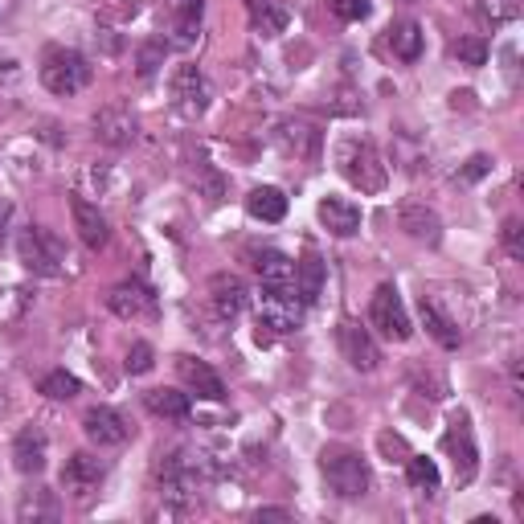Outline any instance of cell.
<instances>
[{
    "mask_svg": "<svg viewBox=\"0 0 524 524\" xmlns=\"http://www.w3.org/2000/svg\"><path fill=\"white\" fill-rule=\"evenodd\" d=\"M303 308L308 303L299 299V291L291 283L279 287H262V308H258V344H271L283 332H295L303 324Z\"/></svg>",
    "mask_w": 524,
    "mask_h": 524,
    "instance_id": "6da1fadb",
    "label": "cell"
},
{
    "mask_svg": "<svg viewBox=\"0 0 524 524\" xmlns=\"http://www.w3.org/2000/svg\"><path fill=\"white\" fill-rule=\"evenodd\" d=\"M17 258H21V267L41 275V279H62L66 275V246L58 234H50L46 226H25L17 234Z\"/></svg>",
    "mask_w": 524,
    "mask_h": 524,
    "instance_id": "7a4b0ae2",
    "label": "cell"
},
{
    "mask_svg": "<svg viewBox=\"0 0 524 524\" xmlns=\"http://www.w3.org/2000/svg\"><path fill=\"white\" fill-rule=\"evenodd\" d=\"M320 471L328 479V488L340 500H357L369 492V463L361 459V451H348V447H324L320 455Z\"/></svg>",
    "mask_w": 524,
    "mask_h": 524,
    "instance_id": "3957f363",
    "label": "cell"
},
{
    "mask_svg": "<svg viewBox=\"0 0 524 524\" xmlns=\"http://www.w3.org/2000/svg\"><path fill=\"white\" fill-rule=\"evenodd\" d=\"M41 82H46L50 95H78L86 82H91V62H86L78 50H66V46H50L41 54Z\"/></svg>",
    "mask_w": 524,
    "mask_h": 524,
    "instance_id": "277c9868",
    "label": "cell"
},
{
    "mask_svg": "<svg viewBox=\"0 0 524 524\" xmlns=\"http://www.w3.org/2000/svg\"><path fill=\"white\" fill-rule=\"evenodd\" d=\"M340 172L353 181L361 193H381L385 189V164L369 140H344L340 144Z\"/></svg>",
    "mask_w": 524,
    "mask_h": 524,
    "instance_id": "5b68a950",
    "label": "cell"
},
{
    "mask_svg": "<svg viewBox=\"0 0 524 524\" xmlns=\"http://www.w3.org/2000/svg\"><path fill=\"white\" fill-rule=\"evenodd\" d=\"M369 324H373L385 340H410V336H414V324H410V312H406L398 287L381 283V287L373 291V299H369Z\"/></svg>",
    "mask_w": 524,
    "mask_h": 524,
    "instance_id": "8992f818",
    "label": "cell"
},
{
    "mask_svg": "<svg viewBox=\"0 0 524 524\" xmlns=\"http://www.w3.org/2000/svg\"><path fill=\"white\" fill-rule=\"evenodd\" d=\"M443 451H447L451 463H455V479H459V484H471L475 471H479V447H475L471 414H467V410H455V414H451L447 434H443Z\"/></svg>",
    "mask_w": 524,
    "mask_h": 524,
    "instance_id": "52a82bcc",
    "label": "cell"
},
{
    "mask_svg": "<svg viewBox=\"0 0 524 524\" xmlns=\"http://www.w3.org/2000/svg\"><path fill=\"white\" fill-rule=\"evenodd\" d=\"M107 308L119 316V320H152L160 312V303H156V291L140 279H123L107 291Z\"/></svg>",
    "mask_w": 524,
    "mask_h": 524,
    "instance_id": "ba28073f",
    "label": "cell"
},
{
    "mask_svg": "<svg viewBox=\"0 0 524 524\" xmlns=\"http://www.w3.org/2000/svg\"><path fill=\"white\" fill-rule=\"evenodd\" d=\"M140 136V119L131 115V107L123 103H107L103 111H95V140L107 144V148H127L136 144Z\"/></svg>",
    "mask_w": 524,
    "mask_h": 524,
    "instance_id": "9c48e42d",
    "label": "cell"
},
{
    "mask_svg": "<svg viewBox=\"0 0 524 524\" xmlns=\"http://www.w3.org/2000/svg\"><path fill=\"white\" fill-rule=\"evenodd\" d=\"M209 303H213V312L222 316V320H238L246 308H250V287L242 275L234 271H217L209 279Z\"/></svg>",
    "mask_w": 524,
    "mask_h": 524,
    "instance_id": "30bf717a",
    "label": "cell"
},
{
    "mask_svg": "<svg viewBox=\"0 0 524 524\" xmlns=\"http://www.w3.org/2000/svg\"><path fill=\"white\" fill-rule=\"evenodd\" d=\"M336 340H340V353H344V361L353 365V369H361V373H373L377 365H381V348L373 344V336L357 324V320H340V328H336Z\"/></svg>",
    "mask_w": 524,
    "mask_h": 524,
    "instance_id": "8fae6325",
    "label": "cell"
},
{
    "mask_svg": "<svg viewBox=\"0 0 524 524\" xmlns=\"http://www.w3.org/2000/svg\"><path fill=\"white\" fill-rule=\"evenodd\" d=\"M103 475H107V467H103L95 455L78 451V455H70L66 467H62V488H66L74 500H91V496L99 492V484H103Z\"/></svg>",
    "mask_w": 524,
    "mask_h": 524,
    "instance_id": "7c38bea8",
    "label": "cell"
},
{
    "mask_svg": "<svg viewBox=\"0 0 524 524\" xmlns=\"http://www.w3.org/2000/svg\"><path fill=\"white\" fill-rule=\"evenodd\" d=\"M82 430H86V439H91L95 447H119V443H127V434H131L127 418L119 410H111V406H91V410H86L82 414Z\"/></svg>",
    "mask_w": 524,
    "mask_h": 524,
    "instance_id": "4fadbf2b",
    "label": "cell"
},
{
    "mask_svg": "<svg viewBox=\"0 0 524 524\" xmlns=\"http://www.w3.org/2000/svg\"><path fill=\"white\" fill-rule=\"evenodd\" d=\"M50 463V439H46V430L41 426H25L17 430V439H13V467L21 475H41Z\"/></svg>",
    "mask_w": 524,
    "mask_h": 524,
    "instance_id": "5bb4252c",
    "label": "cell"
},
{
    "mask_svg": "<svg viewBox=\"0 0 524 524\" xmlns=\"http://www.w3.org/2000/svg\"><path fill=\"white\" fill-rule=\"evenodd\" d=\"M172 103L189 115H201L209 107V78L201 74V66H189V62L177 66V74H172Z\"/></svg>",
    "mask_w": 524,
    "mask_h": 524,
    "instance_id": "9a60e30c",
    "label": "cell"
},
{
    "mask_svg": "<svg viewBox=\"0 0 524 524\" xmlns=\"http://www.w3.org/2000/svg\"><path fill=\"white\" fill-rule=\"evenodd\" d=\"M70 213H74V230L82 238L86 250H103L107 238H111V226H107V217L99 213V205H91L86 197H70Z\"/></svg>",
    "mask_w": 524,
    "mask_h": 524,
    "instance_id": "2e32d148",
    "label": "cell"
},
{
    "mask_svg": "<svg viewBox=\"0 0 524 524\" xmlns=\"http://www.w3.org/2000/svg\"><path fill=\"white\" fill-rule=\"evenodd\" d=\"M398 226L406 230V238L426 242V246H439V238H443V222H439V213H434L430 205H418V201L402 205V213H398Z\"/></svg>",
    "mask_w": 524,
    "mask_h": 524,
    "instance_id": "e0dca14e",
    "label": "cell"
},
{
    "mask_svg": "<svg viewBox=\"0 0 524 524\" xmlns=\"http://www.w3.org/2000/svg\"><path fill=\"white\" fill-rule=\"evenodd\" d=\"M177 373H181V381L197 393V398H205V402H222V398H226V381L217 377L205 361H197V357H177Z\"/></svg>",
    "mask_w": 524,
    "mask_h": 524,
    "instance_id": "ac0fdd59",
    "label": "cell"
},
{
    "mask_svg": "<svg viewBox=\"0 0 524 524\" xmlns=\"http://www.w3.org/2000/svg\"><path fill=\"white\" fill-rule=\"evenodd\" d=\"M316 213H320V226L336 238H353L361 230V205L344 201V197H324Z\"/></svg>",
    "mask_w": 524,
    "mask_h": 524,
    "instance_id": "d6986e66",
    "label": "cell"
},
{
    "mask_svg": "<svg viewBox=\"0 0 524 524\" xmlns=\"http://www.w3.org/2000/svg\"><path fill=\"white\" fill-rule=\"evenodd\" d=\"M250 267L254 275L262 279V287H279V283H291L295 279V262L275 250V246H262V250H250Z\"/></svg>",
    "mask_w": 524,
    "mask_h": 524,
    "instance_id": "ffe728a7",
    "label": "cell"
},
{
    "mask_svg": "<svg viewBox=\"0 0 524 524\" xmlns=\"http://www.w3.org/2000/svg\"><path fill=\"white\" fill-rule=\"evenodd\" d=\"M324 283H328V267H324V258L316 250H308L299 262H295V291L303 303H316L324 295Z\"/></svg>",
    "mask_w": 524,
    "mask_h": 524,
    "instance_id": "44dd1931",
    "label": "cell"
},
{
    "mask_svg": "<svg viewBox=\"0 0 524 524\" xmlns=\"http://www.w3.org/2000/svg\"><path fill=\"white\" fill-rule=\"evenodd\" d=\"M246 213L254 217V222H267V226L283 222V217H287V197H283V189H275V185L250 189V193H246Z\"/></svg>",
    "mask_w": 524,
    "mask_h": 524,
    "instance_id": "7402d4cb",
    "label": "cell"
},
{
    "mask_svg": "<svg viewBox=\"0 0 524 524\" xmlns=\"http://www.w3.org/2000/svg\"><path fill=\"white\" fill-rule=\"evenodd\" d=\"M389 50H393V58L406 62V66L418 62L422 50H426L422 25H418V21H393V25H389Z\"/></svg>",
    "mask_w": 524,
    "mask_h": 524,
    "instance_id": "603a6c76",
    "label": "cell"
},
{
    "mask_svg": "<svg viewBox=\"0 0 524 524\" xmlns=\"http://www.w3.org/2000/svg\"><path fill=\"white\" fill-rule=\"evenodd\" d=\"M467 9L484 29H504V25L520 21L524 0H467Z\"/></svg>",
    "mask_w": 524,
    "mask_h": 524,
    "instance_id": "cb8c5ba5",
    "label": "cell"
},
{
    "mask_svg": "<svg viewBox=\"0 0 524 524\" xmlns=\"http://www.w3.org/2000/svg\"><path fill=\"white\" fill-rule=\"evenodd\" d=\"M144 406H148V414H156L164 422H185L193 414L189 393H181V389H148L144 393Z\"/></svg>",
    "mask_w": 524,
    "mask_h": 524,
    "instance_id": "d4e9b609",
    "label": "cell"
},
{
    "mask_svg": "<svg viewBox=\"0 0 524 524\" xmlns=\"http://www.w3.org/2000/svg\"><path fill=\"white\" fill-rule=\"evenodd\" d=\"M418 316H422V328H426L434 340H439L443 348H459V344H463V332L455 328V320H451L447 312H439V303H434L430 295H422Z\"/></svg>",
    "mask_w": 524,
    "mask_h": 524,
    "instance_id": "484cf974",
    "label": "cell"
},
{
    "mask_svg": "<svg viewBox=\"0 0 524 524\" xmlns=\"http://www.w3.org/2000/svg\"><path fill=\"white\" fill-rule=\"evenodd\" d=\"M250 21H254V33H262V37H279V33L287 29L291 13H287L283 0H250Z\"/></svg>",
    "mask_w": 524,
    "mask_h": 524,
    "instance_id": "4316f807",
    "label": "cell"
},
{
    "mask_svg": "<svg viewBox=\"0 0 524 524\" xmlns=\"http://www.w3.org/2000/svg\"><path fill=\"white\" fill-rule=\"evenodd\" d=\"M17 516L29 524H37V520H58L62 516V504H58V496L50 492V488H33V492H25L21 496V504H17Z\"/></svg>",
    "mask_w": 524,
    "mask_h": 524,
    "instance_id": "83f0119b",
    "label": "cell"
},
{
    "mask_svg": "<svg viewBox=\"0 0 524 524\" xmlns=\"http://www.w3.org/2000/svg\"><path fill=\"white\" fill-rule=\"evenodd\" d=\"M406 479H410V488H418V492H439V467H434V459H426V455H410L406 459Z\"/></svg>",
    "mask_w": 524,
    "mask_h": 524,
    "instance_id": "f1b7e54d",
    "label": "cell"
},
{
    "mask_svg": "<svg viewBox=\"0 0 524 524\" xmlns=\"http://www.w3.org/2000/svg\"><path fill=\"white\" fill-rule=\"evenodd\" d=\"M37 389L46 393L50 402H70V398H74V393H78L82 385H78V377H74V373H66V369H54V373H46V377H41V385H37Z\"/></svg>",
    "mask_w": 524,
    "mask_h": 524,
    "instance_id": "f546056e",
    "label": "cell"
},
{
    "mask_svg": "<svg viewBox=\"0 0 524 524\" xmlns=\"http://www.w3.org/2000/svg\"><path fill=\"white\" fill-rule=\"evenodd\" d=\"M201 17H205V0H181V13H177V37H181V41H193L197 29H201Z\"/></svg>",
    "mask_w": 524,
    "mask_h": 524,
    "instance_id": "4dcf8cb0",
    "label": "cell"
},
{
    "mask_svg": "<svg viewBox=\"0 0 524 524\" xmlns=\"http://www.w3.org/2000/svg\"><path fill=\"white\" fill-rule=\"evenodd\" d=\"M451 54H455L463 66H484V62H488V41H484V37H459L455 46H451Z\"/></svg>",
    "mask_w": 524,
    "mask_h": 524,
    "instance_id": "1f68e13d",
    "label": "cell"
},
{
    "mask_svg": "<svg viewBox=\"0 0 524 524\" xmlns=\"http://www.w3.org/2000/svg\"><path fill=\"white\" fill-rule=\"evenodd\" d=\"M152 365H156V353H152V344L148 340H136L127 348V361H123V369L131 373V377H144V373H152Z\"/></svg>",
    "mask_w": 524,
    "mask_h": 524,
    "instance_id": "d6a6232c",
    "label": "cell"
},
{
    "mask_svg": "<svg viewBox=\"0 0 524 524\" xmlns=\"http://www.w3.org/2000/svg\"><path fill=\"white\" fill-rule=\"evenodd\" d=\"M164 41H148V46H140V54H136V70H140V78H152L160 66H164Z\"/></svg>",
    "mask_w": 524,
    "mask_h": 524,
    "instance_id": "836d02e7",
    "label": "cell"
},
{
    "mask_svg": "<svg viewBox=\"0 0 524 524\" xmlns=\"http://www.w3.org/2000/svg\"><path fill=\"white\" fill-rule=\"evenodd\" d=\"M340 21H365L373 13V0H328Z\"/></svg>",
    "mask_w": 524,
    "mask_h": 524,
    "instance_id": "e575fe53",
    "label": "cell"
},
{
    "mask_svg": "<svg viewBox=\"0 0 524 524\" xmlns=\"http://www.w3.org/2000/svg\"><path fill=\"white\" fill-rule=\"evenodd\" d=\"M488 172H492V156H484V152H479V156H471V160L463 164L459 181H463V185H475V181H484Z\"/></svg>",
    "mask_w": 524,
    "mask_h": 524,
    "instance_id": "d590c367",
    "label": "cell"
},
{
    "mask_svg": "<svg viewBox=\"0 0 524 524\" xmlns=\"http://www.w3.org/2000/svg\"><path fill=\"white\" fill-rule=\"evenodd\" d=\"M504 246H508L512 258H524V242H520V222H516V217H508V222H504Z\"/></svg>",
    "mask_w": 524,
    "mask_h": 524,
    "instance_id": "8d00e7d4",
    "label": "cell"
},
{
    "mask_svg": "<svg viewBox=\"0 0 524 524\" xmlns=\"http://www.w3.org/2000/svg\"><path fill=\"white\" fill-rule=\"evenodd\" d=\"M9 226H13V201L0 197V242L9 238Z\"/></svg>",
    "mask_w": 524,
    "mask_h": 524,
    "instance_id": "74e56055",
    "label": "cell"
},
{
    "mask_svg": "<svg viewBox=\"0 0 524 524\" xmlns=\"http://www.w3.org/2000/svg\"><path fill=\"white\" fill-rule=\"evenodd\" d=\"M287 516H291L287 508H262L258 512V520H287Z\"/></svg>",
    "mask_w": 524,
    "mask_h": 524,
    "instance_id": "f35d334b",
    "label": "cell"
},
{
    "mask_svg": "<svg viewBox=\"0 0 524 524\" xmlns=\"http://www.w3.org/2000/svg\"><path fill=\"white\" fill-rule=\"evenodd\" d=\"M9 13V0H0V17H5Z\"/></svg>",
    "mask_w": 524,
    "mask_h": 524,
    "instance_id": "ab89813d",
    "label": "cell"
},
{
    "mask_svg": "<svg viewBox=\"0 0 524 524\" xmlns=\"http://www.w3.org/2000/svg\"><path fill=\"white\" fill-rule=\"evenodd\" d=\"M0 410H5V398H0Z\"/></svg>",
    "mask_w": 524,
    "mask_h": 524,
    "instance_id": "60d3db41",
    "label": "cell"
}]
</instances>
